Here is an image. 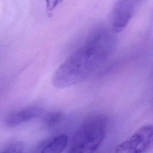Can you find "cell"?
<instances>
[{
  "label": "cell",
  "mask_w": 153,
  "mask_h": 153,
  "mask_svg": "<svg viewBox=\"0 0 153 153\" xmlns=\"http://www.w3.org/2000/svg\"><path fill=\"white\" fill-rule=\"evenodd\" d=\"M112 30L100 29L91 34L56 71L53 79L59 88L79 84L91 76L109 57L115 38Z\"/></svg>",
  "instance_id": "1"
},
{
  "label": "cell",
  "mask_w": 153,
  "mask_h": 153,
  "mask_svg": "<svg viewBox=\"0 0 153 153\" xmlns=\"http://www.w3.org/2000/svg\"><path fill=\"white\" fill-rule=\"evenodd\" d=\"M108 124L102 115L87 120L75 133L68 153H95L106 137Z\"/></svg>",
  "instance_id": "2"
},
{
  "label": "cell",
  "mask_w": 153,
  "mask_h": 153,
  "mask_svg": "<svg viewBox=\"0 0 153 153\" xmlns=\"http://www.w3.org/2000/svg\"><path fill=\"white\" fill-rule=\"evenodd\" d=\"M153 142V126L146 124L121 143L114 153H144Z\"/></svg>",
  "instance_id": "3"
},
{
  "label": "cell",
  "mask_w": 153,
  "mask_h": 153,
  "mask_svg": "<svg viewBox=\"0 0 153 153\" xmlns=\"http://www.w3.org/2000/svg\"><path fill=\"white\" fill-rule=\"evenodd\" d=\"M139 2L137 1H119L115 3L111 15V30L114 33H120L126 27Z\"/></svg>",
  "instance_id": "4"
},
{
  "label": "cell",
  "mask_w": 153,
  "mask_h": 153,
  "mask_svg": "<svg viewBox=\"0 0 153 153\" xmlns=\"http://www.w3.org/2000/svg\"><path fill=\"white\" fill-rule=\"evenodd\" d=\"M43 112V109L38 106L25 107L9 114L5 119V123L10 127H14L39 117Z\"/></svg>",
  "instance_id": "5"
},
{
  "label": "cell",
  "mask_w": 153,
  "mask_h": 153,
  "mask_svg": "<svg viewBox=\"0 0 153 153\" xmlns=\"http://www.w3.org/2000/svg\"><path fill=\"white\" fill-rule=\"evenodd\" d=\"M68 142L67 135L59 134L47 144L40 153H62L66 147Z\"/></svg>",
  "instance_id": "6"
},
{
  "label": "cell",
  "mask_w": 153,
  "mask_h": 153,
  "mask_svg": "<svg viewBox=\"0 0 153 153\" xmlns=\"http://www.w3.org/2000/svg\"><path fill=\"white\" fill-rule=\"evenodd\" d=\"M63 115L59 112H51L47 114L44 118V123L47 127H53L58 125L63 120Z\"/></svg>",
  "instance_id": "7"
},
{
  "label": "cell",
  "mask_w": 153,
  "mask_h": 153,
  "mask_svg": "<svg viewBox=\"0 0 153 153\" xmlns=\"http://www.w3.org/2000/svg\"><path fill=\"white\" fill-rule=\"evenodd\" d=\"M23 146L20 142L14 143L0 153H23Z\"/></svg>",
  "instance_id": "8"
}]
</instances>
